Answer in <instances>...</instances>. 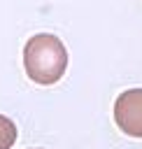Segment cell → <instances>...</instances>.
I'll return each instance as SVG.
<instances>
[{
	"label": "cell",
	"instance_id": "1",
	"mask_svg": "<svg viewBox=\"0 0 142 149\" xmlns=\"http://www.w3.org/2000/svg\"><path fill=\"white\" fill-rule=\"evenodd\" d=\"M23 68L26 74L42 86L56 84L68 68V49L51 33L33 35L23 47Z\"/></svg>",
	"mask_w": 142,
	"mask_h": 149
},
{
	"label": "cell",
	"instance_id": "2",
	"mask_svg": "<svg viewBox=\"0 0 142 149\" xmlns=\"http://www.w3.org/2000/svg\"><path fill=\"white\" fill-rule=\"evenodd\" d=\"M114 121L126 135L142 137V88H128L114 100Z\"/></svg>",
	"mask_w": 142,
	"mask_h": 149
},
{
	"label": "cell",
	"instance_id": "3",
	"mask_svg": "<svg viewBox=\"0 0 142 149\" xmlns=\"http://www.w3.org/2000/svg\"><path fill=\"white\" fill-rule=\"evenodd\" d=\"M16 126L9 116H2L0 114V149H12L14 142H16Z\"/></svg>",
	"mask_w": 142,
	"mask_h": 149
}]
</instances>
